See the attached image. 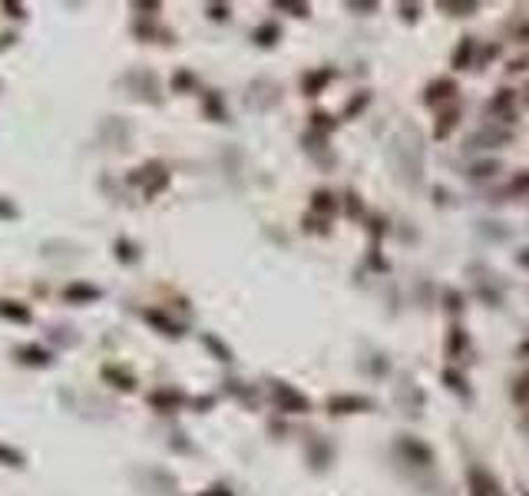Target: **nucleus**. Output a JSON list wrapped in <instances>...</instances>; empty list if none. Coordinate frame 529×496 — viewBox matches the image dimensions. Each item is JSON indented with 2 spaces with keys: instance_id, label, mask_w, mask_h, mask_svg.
<instances>
[{
  "instance_id": "obj_17",
  "label": "nucleus",
  "mask_w": 529,
  "mask_h": 496,
  "mask_svg": "<svg viewBox=\"0 0 529 496\" xmlns=\"http://www.w3.org/2000/svg\"><path fill=\"white\" fill-rule=\"evenodd\" d=\"M506 110H513V89H500L490 100V113H506Z\"/></svg>"
},
{
  "instance_id": "obj_18",
  "label": "nucleus",
  "mask_w": 529,
  "mask_h": 496,
  "mask_svg": "<svg viewBox=\"0 0 529 496\" xmlns=\"http://www.w3.org/2000/svg\"><path fill=\"white\" fill-rule=\"evenodd\" d=\"M202 341H205V347H209V351H212V354L218 357V361H225V364H228V361H232V351H228V347H225V344H222V341H218L215 334H205Z\"/></svg>"
},
{
  "instance_id": "obj_10",
  "label": "nucleus",
  "mask_w": 529,
  "mask_h": 496,
  "mask_svg": "<svg viewBox=\"0 0 529 496\" xmlns=\"http://www.w3.org/2000/svg\"><path fill=\"white\" fill-rule=\"evenodd\" d=\"M149 404L156 410H179L186 404V397L179 394V391H156V394L149 397Z\"/></svg>"
},
{
  "instance_id": "obj_3",
  "label": "nucleus",
  "mask_w": 529,
  "mask_h": 496,
  "mask_svg": "<svg viewBox=\"0 0 529 496\" xmlns=\"http://www.w3.org/2000/svg\"><path fill=\"white\" fill-rule=\"evenodd\" d=\"M100 298H103V292L96 285H89V281H73V285L64 288L66 305H93V301H100Z\"/></svg>"
},
{
  "instance_id": "obj_16",
  "label": "nucleus",
  "mask_w": 529,
  "mask_h": 496,
  "mask_svg": "<svg viewBox=\"0 0 529 496\" xmlns=\"http://www.w3.org/2000/svg\"><path fill=\"white\" fill-rule=\"evenodd\" d=\"M456 119H460V110H450V113H443L440 123H437V129H433V136H437V140H447V133L456 126Z\"/></svg>"
},
{
  "instance_id": "obj_24",
  "label": "nucleus",
  "mask_w": 529,
  "mask_h": 496,
  "mask_svg": "<svg viewBox=\"0 0 529 496\" xmlns=\"http://www.w3.org/2000/svg\"><path fill=\"white\" fill-rule=\"evenodd\" d=\"M470 53H473V40L463 37V43H460V50L454 53V63L456 66H466V60H470Z\"/></svg>"
},
{
  "instance_id": "obj_34",
  "label": "nucleus",
  "mask_w": 529,
  "mask_h": 496,
  "mask_svg": "<svg viewBox=\"0 0 529 496\" xmlns=\"http://www.w3.org/2000/svg\"><path fill=\"white\" fill-rule=\"evenodd\" d=\"M417 10H420V7H414V3H410V7H401V13H407V20H417Z\"/></svg>"
},
{
  "instance_id": "obj_12",
  "label": "nucleus",
  "mask_w": 529,
  "mask_h": 496,
  "mask_svg": "<svg viewBox=\"0 0 529 496\" xmlns=\"http://www.w3.org/2000/svg\"><path fill=\"white\" fill-rule=\"evenodd\" d=\"M456 93V83L454 80H437V83H430L427 93H424V103H440L447 100V96H454Z\"/></svg>"
},
{
  "instance_id": "obj_8",
  "label": "nucleus",
  "mask_w": 529,
  "mask_h": 496,
  "mask_svg": "<svg viewBox=\"0 0 529 496\" xmlns=\"http://www.w3.org/2000/svg\"><path fill=\"white\" fill-rule=\"evenodd\" d=\"M103 381H110L113 387H119V391H136V374H129V370L119 368V364H106V368H103Z\"/></svg>"
},
{
  "instance_id": "obj_32",
  "label": "nucleus",
  "mask_w": 529,
  "mask_h": 496,
  "mask_svg": "<svg viewBox=\"0 0 529 496\" xmlns=\"http://www.w3.org/2000/svg\"><path fill=\"white\" fill-rule=\"evenodd\" d=\"M199 496H232V490H228V486H222V483H215V486H209V490H202Z\"/></svg>"
},
{
  "instance_id": "obj_14",
  "label": "nucleus",
  "mask_w": 529,
  "mask_h": 496,
  "mask_svg": "<svg viewBox=\"0 0 529 496\" xmlns=\"http://www.w3.org/2000/svg\"><path fill=\"white\" fill-rule=\"evenodd\" d=\"M328 80H331V73H328V70H318V73H308V77H304V93H308V96H318V93H321V87H325Z\"/></svg>"
},
{
  "instance_id": "obj_21",
  "label": "nucleus",
  "mask_w": 529,
  "mask_h": 496,
  "mask_svg": "<svg viewBox=\"0 0 529 496\" xmlns=\"http://www.w3.org/2000/svg\"><path fill=\"white\" fill-rule=\"evenodd\" d=\"M513 400L516 404H529V374H523L516 381V387H513Z\"/></svg>"
},
{
  "instance_id": "obj_37",
  "label": "nucleus",
  "mask_w": 529,
  "mask_h": 496,
  "mask_svg": "<svg viewBox=\"0 0 529 496\" xmlns=\"http://www.w3.org/2000/svg\"><path fill=\"white\" fill-rule=\"evenodd\" d=\"M519 262H523V265L529 268V248H526V255H519Z\"/></svg>"
},
{
  "instance_id": "obj_33",
  "label": "nucleus",
  "mask_w": 529,
  "mask_h": 496,
  "mask_svg": "<svg viewBox=\"0 0 529 496\" xmlns=\"http://www.w3.org/2000/svg\"><path fill=\"white\" fill-rule=\"evenodd\" d=\"M523 189H529V172H523V176H519L513 186H509V192H523Z\"/></svg>"
},
{
  "instance_id": "obj_30",
  "label": "nucleus",
  "mask_w": 529,
  "mask_h": 496,
  "mask_svg": "<svg viewBox=\"0 0 529 496\" xmlns=\"http://www.w3.org/2000/svg\"><path fill=\"white\" fill-rule=\"evenodd\" d=\"M496 169H500V163H479V165H473V176H493V172H496Z\"/></svg>"
},
{
  "instance_id": "obj_6",
  "label": "nucleus",
  "mask_w": 529,
  "mask_h": 496,
  "mask_svg": "<svg viewBox=\"0 0 529 496\" xmlns=\"http://www.w3.org/2000/svg\"><path fill=\"white\" fill-rule=\"evenodd\" d=\"M374 404L367 397H357V394H338L328 400V410L331 414H361V410H371Z\"/></svg>"
},
{
  "instance_id": "obj_35",
  "label": "nucleus",
  "mask_w": 529,
  "mask_h": 496,
  "mask_svg": "<svg viewBox=\"0 0 529 496\" xmlns=\"http://www.w3.org/2000/svg\"><path fill=\"white\" fill-rule=\"evenodd\" d=\"M13 40H17V37H13V33H3V37H0V50H7V47H10V43H13Z\"/></svg>"
},
{
  "instance_id": "obj_2",
  "label": "nucleus",
  "mask_w": 529,
  "mask_h": 496,
  "mask_svg": "<svg viewBox=\"0 0 529 496\" xmlns=\"http://www.w3.org/2000/svg\"><path fill=\"white\" fill-rule=\"evenodd\" d=\"M271 400H275V407L285 410V414H308V410H311V400L304 394H298V391L285 381H271Z\"/></svg>"
},
{
  "instance_id": "obj_9",
  "label": "nucleus",
  "mask_w": 529,
  "mask_h": 496,
  "mask_svg": "<svg viewBox=\"0 0 529 496\" xmlns=\"http://www.w3.org/2000/svg\"><path fill=\"white\" fill-rule=\"evenodd\" d=\"M0 318H3V321H13V324H30V321H33V315H30V308L20 305V301L0 298Z\"/></svg>"
},
{
  "instance_id": "obj_36",
  "label": "nucleus",
  "mask_w": 529,
  "mask_h": 496,
  "mask_svg": "<svg viewBox=\"0 0 529 496\" xmlns=\"http://www.w3.org/2000/svg\"><path fill=\"white\" fill-rule=\"evenodd\" d=\"M516 354H519V357H529V338H526V341H523V344H519V351H516Z\"/></svg>"
},
{
  "instance_id": "obj_1",
  "label": "nucleus",
  "mask_w": 529,
  "mask_h": 496,
  "mask_svg": "<svg viewBox=\"0 0 529 496\" xmlns=\"http://www.w3.org/2000/svg\"><path fill=\"white\" fill-rule=\"evenodd\" d=\"M129 182H133V186H142L146 199H156V195L169 186V172H165L159 163H146L142 169H136V172L129 176Z\"/></svg>"
},
{
  "instance_id": "obj_29",
  "label": "nucleus",
  "mask_w": 529,
  "mask_h": 496,
  "mask_svg": "<svg viewBox=\"0 0 529 496\" xmlns=\"http://www.w3.org/2000/svg\"><path fill=\"white\" fill-rule=\"evenodd\" d=\"M209 17H212V20H225V17H228V3H209Z\"/></svg>"
},
{
  "instance_id": "obj_11",
  "label": "nucleus",
  "mask_w": 529,
  "mask_h": 496,
  "mask_svg": "<svg viewBox=\"0 0 529 496\" xmlns=\"http://www.w3.org/2000/svg\"><path fill=\"white\" fill-rule=\"evenodd\" d=\"M142 318L149 321L152 328H159V331H163V334H169V338H179V334H182V328H179L176 321H169V318H165L163 311H152V308H149V311H142Z\"/></svg>"
},
{
  "instance_id": "obj_13",
  "label": "nucleus",
  "mask_w": 529,
  "mask_h": 496,
  "mask_svg": "<svg viewBox=\"0 0 529 496\" xmlns=\"http://www.w3.org/2000/svg\"><path fill=\"white\" fill-rule=\"evenodd\" d=\"M0 467H10V470H24L27 467V457L20 453V450H13V446L0 444Z\"/></svg>"
},
{
  "instance_id": "obj_23",
  "label": "nucleus",
  "mask_w": 529,
  "mask_h": 496,
  "mask_svg": "<svg viewBox=\"0 0 529 496\" xmlns=\"http://www.w3.org/2000/svg\"><path fill=\"white\" fill-rule=\"evenodd\" d=\"M17 216H20V209H17L10 199H3V195H0V222H13Z\"/></svg>"
},
{
  "instance_id": "obj_28",
  "label": "nucleus",
  "mask_w": 529,
  "mask_h": 496,
  "mask_svg": "<svg viewBox=\"0 0 529 496\" xmlns=\"http://www.w3.org/2000/svg\"><path fill=\"white\" fill-rule=\"evenodd\" d=\"M443 381L450 384V387H454V391H460V394H466V387H463V377H460V374H454V370H447V374H443Z\"/></svg>"
},
{
  "instance_id": "obj_15",
  "label": "nucleus",
  "mask_w": 529,
  "mask_h": 496,
  "mask_svg": "<svg viewBox=\"0 0 529 496\" xmlns=\"http://www.w3.org/2000/svg\"><path fill=\"white\" fill-rule=\"evenodd\" d=\"M463 351H466V334H463V328H454L450 331V341H447V354L460 357Z\"/></svg>"
},
{
  "instance_id": "obj_31",
  "label": "nucleus",
  "mask_w": 529,
  "mask_h": 496,
  "mask_svg": "<svg viewBox=\"0 0 529 496\" xmlns=\"http://www.w3.org/2000/svg\"><path fill=\"white\" fill-rule=\"evenodd\" d=\"M205 110H209V113H215L218 119H225V113H222V103H218V96H209V100H205Z\"/></svg>"
},
{
  "instance_id": "obj_26",
  "label": "nucleus",
  "mask_w": 529,
  "mask_h": 496,
  "mask_svg": "<svg viewBox=\"0 0 529 496\" xmlns=\"http://www.w3.org/2000/svg\"><path fill=\"white\" fill-rule=\"evenodd\" d=\"M440 10H456V17H466L477 10V3H440Z\"/></svg>"
},
{
  "instance_id": "obj_19",
  "label": "nucleus",
  "mask_w": 529,
  "mask_h": 496,
  "mask_svg": "<svg viewBox=\"0 0 529 496\" xmlns=\"http://www.w3.org/2000/svg\"><path fill=\"white\" fill-rule=\"evenodd\" d=\"M275 40H278V27L275 24H262L258 30H255V43H258V47H271Z\"/></svg>"
},
{
  "instance_id": "obj_27",
  "label": "nucleus",
  "mask_w": 529,
  "mask_h": 496,
  "mask_svg": "<svg viewBox=\"0 0 529 496\" xmlns=\"http://www.w3.org/2000/svg\"><path fill=\"white\" fill-rule=\"evenodd\" d=\"M0 10H7V17H27V7L24 3H13V0H3Z\"/></svg>"
},
{
  "instance_id": "obj_7",
  "label": "nucleus",
  "mask_w": 529,
  "mask_h": 496,
  "mask_svg": "<svg viewBox=\"0 0 529 496\" xmlns=\"http://www.w3.org/2000/svg\"><path fill=\"white\" fill-rule=\"evenodd\" d=\"M397 450H401L403 457H410V463H417V467H427L430 460H433L430 446H424L420 440H414V437H403L401 444H397Z\"/></svg>"
},
{
  "instance_id": "obj_22",
  "label": "nucleus",
  "mask_w": 529,
  "mask_h": 496,
  "mask_svg": "<svg viewBox=\"0 0 529 496\" xmlns=\"http://www.w3.org/2000/svg\"><path fill=\"white\" fill-rule=\"evenodd\" d=\"M116 258H119V262H136V245L119 239V242H116Z\"/></svg>"
},
{
  "instance_id": "obj_38",
  "label": "nucleus",
  "mask_w": 529,
  "mask_h": 496,
  "mask_svg": "<svg viewBox=\"0 0 529 496\" xmlns=\"http://www.w3.org/2000/svg\"><path fill=\"white\" fill-rule=\"evenodd\" d=\"M526 100H529V96H526Z\"/></svg>"
},
{
  "instance_id": "obj_25",
  "label": "nucleus",
  "mask_w": 529,
  "mask_h": 496,
  "mask_svg": "<svg viewBox=\"0 0 529 496\" xmlns=\"http://www.w3.org/2000/svg\"><path fill=\"white\" fill-rule=\"evenodd\" d=\"M315 209L318 212H334V195L331 192H315Z\"/></svg>"
},
{
  "instance_id": "obj_4",
  "label": "nucleus",
  "mask_w": 529,
  "mask_h": 496,
  "mask_svg": "<svg viewBox=\"0 0 529 496\" xmlns=\"http://www.w3.org/2000/svg\"><path fill=\"white\" fill-rule=\"evenodd\" d=\"M466 480H470V496H503V490L496 486V480H493L486 470H479V467H470Z\"/></svg>"
},
{
  "instance_id": "obj_5",
  "label": "nucleus",
  "mask_w": 529,
  "mask_h": 496,
  "mask_svg": "<svg viewBox=\"0 0 529 496\" xmlns=\"http://www.w3.org/2000/svg\"><path fill=\"white\" fill-rule=\"evenodd\" d=\"M13 354H17V361L27 364V368H47V364H53V354L47 347H40V344H20Z\"/></svg>"
},
{
  "instance_id": "obj_20",
  "label": "nucleus",
  "mask_w": 529,
  "mask_h": 496,
  "mask_svg": "<svg viewBox=\"0 0 529 496\" xmlns=\"http://www.w3.org/2000/svg\"><path fill=\"white\" fill-rule=\"evenodd\" d=\"M195 87V77H192L189 70H179L176 77H172V89H176V93H186V89H192Z\"/></svg>"
}]
</instances>
